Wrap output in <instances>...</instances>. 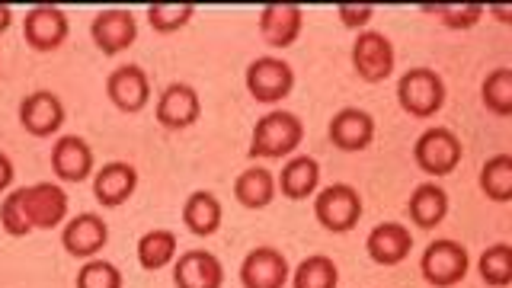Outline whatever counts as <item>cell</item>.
Here are the masks:
<instances>
[{
    "instance_id": "cell-1",
    "label": "cell",
    "mask_w": 512,
    "mask_h": 288,
    "mask_svg": "<svg viewBox=\"0 0 512 288\" xmlns=\"http://www.w3.org/2000/svg\"><path fill=\"white\" fill-rule=\"evenodd\" d=\"M64 218H68V192L55 183L10 189L4 202H0V228L10 237L52 231Z\"/></svg>"
},
{
    "instance_id": "cell-2",
    "label": "cell",
    "mask_w": 512,
    "mask_h": 288,
    "mask_svg": "<svg viewBox=\"0 0 512 288\" xmlns=\"http://www.w3.org/2000/svg\"><path fill=\"white\" fill-rule=\"evenodd\" d=\"M304 138V122L288 109H272L256 122L250 138V157L253 160H282L298 151Z\"/></svg>"
},
{
    "instance_id": "cell-3",
    "label": "cell",
    "mask_w": 512,
    "mask_h": 288,
    "mask_svg": "<svg viewBox=\"0 0 512 288\" xmlns=\"http://www.w3.org/2000/svg\"><path fill=\"white\" fill-rule=\"evenodd\" d=\"M397 103L407 116L429 119L445 106V80L432 68H413L400 77L397 84Z\"/></svg>"
},
{
    "instance_id": "cell-4",
    "label": "cell",
    "mask_w": 512,
    "mask_h": 288,
    "mask_svg": "<svg viewBox=\"0 0 512 288\" xmlns=\"http://www.w3.org/2000/svg\"><path fill=\"white\" fill-rule=\"evenodd\" d=\"M314 218L330 234H346L362 218V196L346 183L324 186L314 199Z\"/></svg>"
},
{
    "instance_id": "cell-5",
    "label": "cell",
    "mask_w": 512,
    "mask_h": 288,
    "mask_svg": "<svg viewBox=\"0 0 512 288\" xmlns=\"http://www.w3.org/2000/svg\"><path fill=\"white\" fill-rule=\"evenodd\" d=\"M461 154H464L461 138L452 132V128H426V132L413 144L416 167L429 176L455 173V167L461 164Z\"/></svg>"
},
{
    "instance_id": "cell-6",
    "label": "cell",
    "mask_w": 512,
    "mask_h": 288,
    "mask_svg": "<svg viewBox=\"0 0 512 288\" xmlns=\"http://www.w3.org/2000/svg\"><path fill=\"white\" fill-rule=\"evenodd\" d=\"M244 84L256 103L272 106V103H282L285 96L295 90V71L285 58H256L247 64Z\"/></svg>"
},
{
    "instance_id": "cell-7",
    "label": "cell",
    "mask_w": 512,
    "mask_h": 288,
    "mask_svg": "<svg viewBox=\"0 0 512 288\" xmlns=\"http://www.w3.org/2000/svg\"><path fill=\"white\" fill-rule=\"evenodd\" d=\"M468 266H471L468 250H464L458 240H448V237L432 240L423 253V260H420V272L432 288L458 285L464 276H468Z\"/></svg>"
},
{
    "instance_id": "cell-8",
    "label": "cell",
    "mask_w": 512,
    "mask_h": 288,
    "mask_svg": "<svg viewBox=\"0 0 512 288\" xmlns=\"http://www.w3.org/2000/svg\"><path fill=\"white\" fill-rule=\"evenodd\" d=\"M394 45L384 32L362 29L356 42H352V68L365 80V84H384L394 74Z\"/></svg>"
},
{
    "instance_id": "cell-9",
    "label": "cell",
    "mask_w": 512,
    "mask_h": 288,
    "mask_svg": "<svg viewBox=\"0 0 512 288\" xmlns=\"http://www.w3.org/2000/svg\"><path fill=\"white\" fill-rule=\"evenodd\" d=\"M90 39L103 55H122L138 39V20L132 10H103L93 16Z\"/></svg>"
},
{
    "instance_id": "cell-10",
    "label": "cell",
    "mask_w": 512,
    "mask_h": 288,
    "mask_svg": "<svg viewBox=\"0 0 512 288\" xmlns=\"http://www.w3.org/2000/svg\"><path fill=\"white\" fill-rule=\"evenodd\" d=\"M106 244H109V224L100 215L80 212L77 218L64 224L61 247L68 256H74V260H93Z\"/></svg>"
},
{
    "instance_id": "cell-11",
    "label": "cell",
    "mask_w": 512,
    "mask_h": 288,
    "mask_svg": "<svg viewBox=\"0 0 512 288\" xmlns=\"http://www.w3.org/2000/svg\"><path fill=\"white\" fill-rule=\"evenodd\" d=\"M292 269L285 253L276 247H256L240 263V285L244 288H285Z\"/></svg>"
},
{
    "instance_id": "cell-12",
    "label": "cell",
    "mask_w": 512,
    "mask_h": 288,
    "mask_svg": "<svg viewBox=\"0 0 512 288\" xmlns=\"http://www.w3.org/2000/svg\"><path fill=\"white\" fill-rule=\"evenodd\" d=\"M68 13L58 7H32L23 20V39L36 52H55L68 42Z\"/></svg>"
},
{
    "instance_id": "cell-13",
    "label": "cell",
    "mask_w": 512,
    "mask_h": 288,
    "mask_svg": "<svg viewBox=\"0 0 512 288\" xmlns=\"http://www.w3.org/2000/svg\"><path fill=\"white\" fill-rule=\"evenodd\" d=\"M106 96L122 112H141L151 100V80L141 64H122L106 77Z\"/></svg>"
},
{
    "instance_id": "cell-14",
    "label": "cell",
    "mask_w": 512,
    "mask_h": 288,
    "mask_svg": "<svg viewBox=\"0 0 512 288\" xmlns=\"http://www.w3.org/2000/svg\"><path fill=\"white\" fill-rule=\"evenodd\" d=\"M154 116H157V122L164 125V128H173V132L196 125L199 116H202V103H199L196 87H189V84H170V87H164V93L157 96Z\"/></svg>"
},
{
    "instance_id": "cell-15",
    "label": "cell",
    "mask_w": 512,
    "mask_h": 288,
    "mask_svg": "<svg viewBox=\"0 0 512 288\" xmlns=\"http://www.w3.org/2000/svg\"><path fill=\"white\" fill-rule=\"evenodd\" d=\"M138 170L125 160H109L93 173V196L103 208H119L135 196Z\"/></svg>"
},
{
    "instance_id": "cell-16",
    "label": "cell",
    "mask_w": 512,
    "mask_h": 288,
    "mask_svg": "<svg viewBox=\"0 0 512 288\" xmlns=\"http://www.w3.org/2000/svg\"><path fill=\"white\" fill-rule=\"evenodd\" d=\"M20 125L32 138H48L64 125V103L52 90H36L20 103Z\"/></svg>"
},
{
    "instance_id": "cell-17",
    "label": "cell",
    "mask_w": 512,
    "mask_h": 288,
    "mask_svg": "<svg viewBox=\"0 0 512 288\" xmlns=\"http://www.w3.org/2000/svg\"><path fill=\"white\" fill-rule=\"evenodd\" d=\"M330 144L340 151H365L368 144L375 141V119L368 116L365 109H356V106H346L340 109L336 116L330 119Z\"/></svg>"
},
{
    "instance_id": "cell-18",
    "label": "cell",
    "mask_w": 512,
    "mask_h": 288,
    "mask_svg": "<svg viewBox=\"0 0 512 288\" xmlns=\"http://www.w3.org/2000/svg\"><path fill=\"white\" fill-rule=\"evenodd\" d=\"M173 282L176 288H221L224 266L208 250H186L180 260H173Z\"/></svg>"
},
{
    "instance_id": "cell-19",
    "label": "cell",
    "mask_w": 512,
    "mask_h": 288,
    "mask_svg": "<svg viewBox=\"0 0 512 288\" xmlns=\"http://www.w3.org/2000/svg\"><path fill=\"white\" fill-rule=\"evenodd\" d=\"M365 250L378 266H397L410 256L413 237L400 221H384V224H375L372 234L365 237Z\"/></svg>"
},
{
    "instance_id": "cell-20",
    "label": "cell",
    "mask_w": 512,
    "mask_h": 288,
    "mask_svg": "<svg viewBox=\"0 0 512 288\" xmlns=\"http://www.w3.org/2000/svg\"><path fill=\"white\" fill-rule=\"evenodd\" d=\"M52 170L61 183H84L93 173V148L77 135H61L52 148Z\"/></svg>"
},
{
    "instance_id": "cell-21",
    "label": "cell",
    "mask_w": 512,
    "mask_h": 288,
    "mask_svg": "<svg viewBox=\"0 0 512 288\" xmlns=\"http://www.w3.org/2000/svg\"><path fill=\"white\" fill-rule=\"evenodd\" d=\"M304 26V10L295 4H269L260 13V32L266 45L272 48H288L295 45Z\"/></svg>"
},
{
    "instance_id": "cell-22",
    "label": "cell",
    "mask_w": 512,
    "mask_h": 288,
    "mask_svg": "<svg viewBox=\"0 0 512 288\" xmlns=\"http://www.w3.org/2000/svg\"><path fill=\"white\" fill-rule=\"evenodd\" d=\"M317 186H320V164L308 154L288 160V164L282 167V173H279V180H276V189L292 202L314 196Z\"/></svg>"
},
{
    "instance_id": "cell-23",
    "label": "cell",
    "mask_w": 512,
    "mask_h": 288,
    "mask_svg": "<svg viewBox=\"0 0 512 288\" xmlns=\"http://www.w3.org/2000/svg\"><path fill=\"white\" fill-rule=\"evenodd\" d=\"M224 221V208L218 202L215 192H192V196L186 199L183 205V224L196 234V237H212Z\"/></svg>"
},
{
    "instance_id": "cell-24",
    "label": "cell",
    "mask_w": 512,
    "mask_h": 288,
    "mask_svg": "<svg viewBox=\"0 0 512 288\" xmlns=\"http://www.w3.org/2000/svg\"><path fill=\"white\" fill-rule=\"evenodd\" d=\"M445 215H448V196H445L442 186L423 183V186L413 189V196H410V221L416 224V228H423V231L439 228V224L445 221Z\"/></svg>"
},
{
    "instance_id": "cell-25",
    "label": "cell",
    "mask_w": 512,
    "mask_h": 288,
    "mask_svg": "<svg viewBox=\"0 0 512 288\" xmlns=\"http://www.w3.org/2000/svg\"><path fill=\"white\" fill-rule=\"evenodd\" d=\"M276 176H272L266 167H247L244 173L234 180V199L244 208H266L272 199H276Z\"/></svg>"
},
{
    "instance_id": "cell-26",
    "label": "cell",
    "mask_w": 512,
    "mask_h": 288,
    "mask_svg": "<svg viewBox=\"0 0 512 288\" xmlns=\"http://www.w3.org/2000/svg\"><path fill=\"white\" fill-rule=\"evenodd\" d=\"M176 250H180V244H176L173 231H167V228L148 231L138 240V263H141V269L157 272L176 260Z\"/></svg>"
},
{
    "instance_id": "cell-27",
    "label": "cell",
    "mask_w": 512,
    "mask_h": 288,
    "mask_svg": "<svg viewBox=\"0 0 512 288\" xmlns=\"http://www.w3.org/2000/svg\"><path fill=\"white\" fill-rule=\"evenodd\" d=\"M480 189L490 202H512V157L496 154L480 170Z\"/></svg>"
},
{
    "instance_id": "cell-28",
    "label": "cell",
    "mask_w": 512,
    "mask_h": 288,
    "mask_svg": "<svg viewBox=\"0 0 512 288\" xmlns=\"http://www.w3.org/2000/svg\"><path fill=\"white\" fill-rule=\"evenodd\" d=\"M295 288H336L340 285V269L324 253L308 256L304 263H298L295 276H292Z\"/></svg>"
},
{
    "instance_id": "cell-29",
    "label": "cell",
    "mask_w": 512,
    "mask_h": 288,
    "mask_svg": "<svg viewBox=\"0 0 512 288\" xmlns=\"http://www.w3.org/2000/svg\"><path fill=\"white\" fill-rule=\"evenodd\" d=\"M480 279L493 288H506L512 282V247L509 244H493L480 253Z\"/></svg>"
},
{
    "instance_id": "cell-30",
    "label": "cell",
    "mask_w": 512,
    "mask_h": 288,
    "mask_svg": "<svg viewBox=\"0 0 512 288\" xmlns=\"http://www.w3.org/2000/svg\"><path fill=\"white\" fill-rule=\"evenodd\" d=\"M480 96H484V106L493 116H512V68L490 71L484 87H480Z\"/></svg>"
},
{
    "instance_id": "cell-31",
    "label": "cell",
    "mask_w": 512,
    "mask_h": 288,
    "mask_svg": "<svg viewBox=\"0 0 512 288\" xmlns=\"http://www.w3.org/2000/svg\"><path fill=\"white\" fill-rule=\"evenodd\" d=\"M192 16H196V7L189 4H154L148 7V23L154 26V32H160V36H170V32H180Z\"/></svg>"
},
{
    "instance_id": "cell-32",
    "label": "cell",
    "mask_w": 512,
    "mask_h": 288,
    "mask_svg": "<svg viewBox=\"0 0 512 288\" xmlns=\"http://www.w3.org/2000/svg\"><path fill=\"white\" fill-rule=\"evenodd\" d=\"M77 288H122V272L106 260H87L77 269Z\"/></svg>"
},
{
    "instance_id": "cell-33",
    "label": "cell",
    "mask_w": 512,
    "mask_h": 288,
    "mask_svg": "<svg viewBox=\"0 0 512 288\" xmlns=\"http://www.w3.org/2000/svg\"><path fill=\"white\" fill-rule=\"evenodd\" d=\"M426 13H432L448 29H471V26L480 23L484 7H477V4H468V7H426Z\"/></svg>"
},
{
    "instance_id": "cell-34",
    "label": "cell",
    "mask_w": 512,
    "mask_h": 288,
    "mask_svg": "<svg viewBox=\"0 0 512 288\" xmlns=\"http://www.w3.org/2000/svg\"><path fill=\"white\" fill-rule=\"evenodd\" d=\"M375 20V10L372 7H356V4H343L340 7V23L346 26V29H356V32H362L368 23Z\"/></svg>"
},
{
    "instance_id": "cell-35",
    "label": "cell",
    "mask_w": 512,
    "mask_h": 288,
    "mask_svg": "<svg viewBox=\"0 0 512 288\" xmlns=\"http://www.w3.org/2000/svg\"><path fill=\"white\" fill-rule=\"evenodd\" d=\"M13 176H16V170H13V164H10V157H7V154H0V192H7V189L13 186Z\"/></svg>"
},
{
    "instance_id": "cell-36",
    "label": "cell",
    "mask_w": 512,
    "mask_h": 288,
    "mask_svg": "<svg viewBox=\"0 0 512 288\" xmlns=\"http://www.w3.org/2000/svg\"><path fill=\"white\" fill-rule=\"evenodd\" d=\"M10 23H13V10L0 4V36H4V32L10 29Z\"/></svg>"
}]
</instances>
